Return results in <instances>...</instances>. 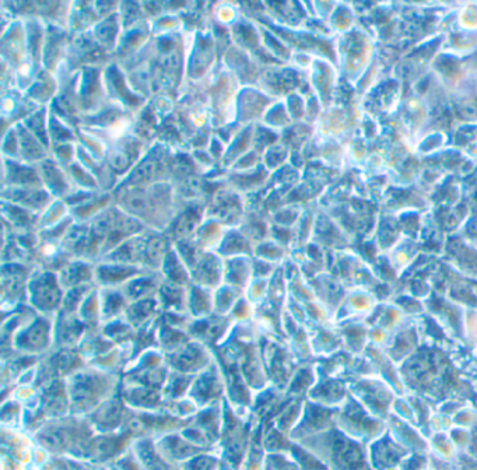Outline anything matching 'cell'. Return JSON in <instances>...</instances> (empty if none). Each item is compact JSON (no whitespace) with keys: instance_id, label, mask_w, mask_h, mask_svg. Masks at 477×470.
Segmentation results:
<instances>
[{"instance_id":"obj_1","label":"cell","mask_w":477,"mask_h":470,"mask_svg":"<svg viewBox=\"0 0 477 470\" xmlns=\"http://www.w3.org/2000/svg\"><path fill=\"white\" fill-rule=\"evenodd\" d=\"M108 379L104 375H97L96 372H77L73 375L72 382L66 385V392L70 393L73 402H79L77 406L91 407L96 405V398L100 396V392L108 389Z\"/></svg>"},{"instance_id":"obj_2","label":"cell","mask_w":477,"mask_h":470,"mask_svg":"<svg viewBox=\"0 0 477 470\" xmlns=\"http://www.w3.org/2000/svg\"><path fill=\"white\" fill-rule=\"evenodd\" d=\"M56 276L51 273H42L31 281V301L42 312H51L58 310L62 298Z\"/></svg>"},{"instance_id":"obj_3","label":"cell","mask_w":477,"mask_h":470,"mask_svg":"<svg viewBox=\"0 0 477 470\" xmlns=\"http://www.w3.org/2000/svg\"><path fill=\"white\" fill-rule=\"evenodd\" d=\"M51 343V329L49 324L44 319L32 324L31 328L21 332L17 336L15 345L17 349L25 352H39L48 349Z\"/></svg>"}]
</instances>
